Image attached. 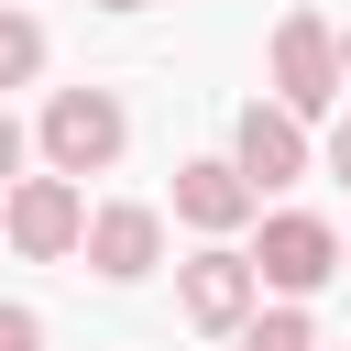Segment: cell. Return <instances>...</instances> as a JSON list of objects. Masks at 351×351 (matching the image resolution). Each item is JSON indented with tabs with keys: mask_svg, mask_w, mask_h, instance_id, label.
<instances>
[{
	"mask_svg": "<svg viewBox=\"0 0 351 351\" xmlns=\"http://www.w3.org/2000/svg\"><path fill=\"white\" fill-rule=\"evenodd\" d=\"M33 154H44V176H110L121 154H132V110H121V88H55L44 99V121H33Z\"/></svg>",
	"mask_w": 351,
	"mask_h": 351,
	"instance_id": "obj_1",
	"label": "cell"
},
{
	"mask_svg": "<svg viewBox=\"0 0 351 351\" xmlns=\"http://www.w3.org/2000/svg\"><path fill=\"white\" fill-rule=\"evenodd\" d=\"M263 66H274V110H296V121H329L340 110V22H318V11H285L274 22V44H263Z\"/></svg>",
	"mask_w": 351,
	"mask_h": 351,
	"instance_id": "obj_2",
	"label": "cell"
},
{
	"mask_svg": "<svg viewBox=\"0 0 351 351\" xmlns=\"http://www.w3.org/2000/svg\"><path fill=\"white\" fill-rule=\"evenodd\" d=\"M329 274H340V219H318V208H263L252 285H263V296H285V307H307Z\"/></svg>",
	"mask_w": 351,
	"mask_h": 351,
	"instance_id": "obj_3",
	"label": "cell"
},
{
	"mask_svg": "<svg viewBox=\"0 0 351 351\" xmlns=\"http://www.w3.org/2000/svg\"><path fill=\"white\" fill-rule=\"evenodd\" d=\"M77 230H88V186H77V176H11V186H0V241H11L22 263H66Z\"/></svg>",
	"mask_w": 351,
	"mask_h": 351,
	"instance_id": "obj_4",
	"label": "cell"
},
{
	"mask_svg": "<svg viewBox=\"0 0 351 351\" xmlns=\"http://www.w3.org/2000/svg\"><path fill=\"white\" fill-rule=\"evenodd\" d=\"M176 307H186V329H197V340H230V329L263 307L252 252H241V241H197V252L176 263Z\"/></svg>",
	"mask_w": 351,
	"mask_h": 351,
	"instance_id": "obj_5",
	"label": "cell"
},
{
	"mask_svg": "<svg viewBox=\"0 0 351 351\" xmlns=\"http://www.w3.org/2000/svg\"><path fill=\"white\" fill-rule=\"evenodd\" d=\"M230 165H241V186H252V197H285V186L318 165V143H307V121H296V110L241 99V121H230Z\"/></svg>",
	"mask_w": 351,
	"mask_h": 351,
	"instance_id": "obj_6",
	"label": "cell"
},
{
	"mask_svg": "<svg viewBox=\"0 0 351 351\" xmlns=\"http://www.w3.org/2000/svg\"><path fill=\"white\" fill-rule=\"evenodd\" d=\"M77 252H88L99 285H143V274L165 263V208H154V197H99L88 230H77Z\"/></svg>",
	"mask_w": 351,
	"mask_h": 351,
	"instance_id": "obj_7",
	"label": "cell"
},
{
	"mask_svg": "<svg viewBox=\"0 0 351 351\" xmlns=\"http://www.w3.org/2000/svg\"><path fill=\"white\" fill-rule=\"evenodd\" d=\"M252 208H263V197L241 186V165H230V154H186V165H176V219H186L197 241H230Z\"/></svg>",
	"mask_w": 351,
	"mask_h": 351,
	"instance_id": "obj_8",
	"label": "cell"
},
{
	"mask_svg": "<svg viewBox=\"0 0 351 351\" xmlns=\"http://www.w3.org/2000/svg\"><path fill=\"white\" fill-rule=\"evenodd\" d=\"M230 340H241V351H329V340H318V318H307V307H285V296H274V307H252Z\"/></svg>",
	"mask_w": 351,
	"mask_h": 351,
	"instance_id": "obj_9",
	"label": "cell"
},
{
	"mask_svg": "<svg viewBox=\"0 0 351 351\" xmlns=\"http://www.w3.org/2000/svg\"><path fill=\"white\" fill-rule=\"evenodd\" d=\"M33 77H44V22L0 0V88H33Z\"/></svg>",
	"mask_w": 351,
	"mask_h": 351,
	"instance_id": "obj_10",
	"label": "cell"
},
{
	"mask_svg": "<svg viewBox=\"0 0 351 351\" xmlns=\"http://www.w3.org/2000/svg\"><path fill=\"white\" fill-rule=\"evenodd\" d=\"M11 176H33V132H22L11 99H0V186H11Z\"/></svg>",
	"mask_w": 351,
	"mask_h": 351,
	"instance_id": "obj_11",
	"label": "cell"
},
{
	"mask_svg": "<svg viewBox=\"0 0 351 351\" xmlns=\"http://www.w3.org/2000/svg\"><path fill=\"white\" fill-rule=\"evenodd\" d=\"M0 351H44V318H33L22 296H0Z\"/></svg>",
	"mask_w": 351,
	"mask_h": 351,
	"instance_id": "obj_12",
	"label": "cell"
},
{
	"mask_svg": "<svg viewBox=\"0 0 351 351\" xmlns=\"http://www.w3.org/2000/svg\"><path fill=\"white\" fill-rule=\"evenodd\" d=\"M318 165H329V176H340V186H351V110H340V121H329V143H318Z\"/></svg>",
	"mask_w": 351,
	"mask_h": 351,
	"instance_id": "obj_13",
	"label": "cell"
},
{
	"mask_svg": "<svg viewBox=\"0 0 351 351\" xmlns=\"http://www.w3.org/2000/svg\"><path fill=\"white\" fill-rule=\"evenodd\" d=\"M340 99H351V33H340Z\"/></svg>",
	"mask_w": 351,
	"mask_h": 351,
	"instance_id": "obj_14",
	"label": "cell"
},
{
	"mask_svg": "<svg viewBox=\"0 0 351 351\" xmlns=\"http://www.w3.org/2000/svg\"><path fill=\"white\" fill-rule=\"evenodd\" d=\"M88 11H143V0H88Z\"/></svg>",
	"mask_w": 351,
	"mask_h": 351,
	"instance_id": "obj_15",
	"label": "cell"
},
{
	"mask_svg": "<svg viewBox=\"0 0 351 351\" xmlns=\"http://www.w3.org/2000/svg\"><path fill=\"white\" fill-rule=\"evenodd\" d=\"M340 274H351V230H340Z\"/></svg>",
	"mask_w": 351,
	"mask_h": 351,
	"instance_id": "obj_16",
	"label": "cell"
},
{
	"mask_svg": "<svg viewBox=\"0 0 351 351\" xmlns=\"http://www.w3.org/2000/svg\"><path fill=\"white\" fill-rule=\"evenodd\" d=\"M0 252H11V241H0Z\"/></svg>",
	"mask_w": 351,
	"mask_h": 351,
	"instance_id": "obj_17",
	"label": "cell"
}]
</instances>
